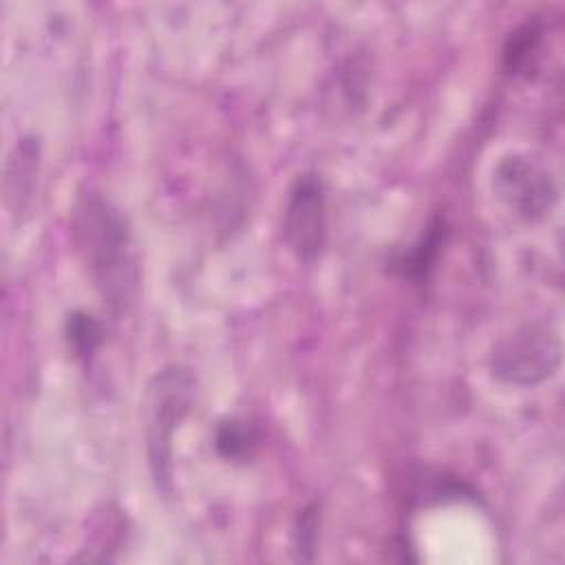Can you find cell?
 <instances>
[{
	"mask_svg": "<svg viewBox=\"0 0 565 565\" xmlns=\"http://www.w3.org/2000/svg\"><path fill=\"white\" fill-rule=\"evenodd\" d=\"M282 236L305 263L320 256L327 238V190L316 172H302L289 188L282 210Z\"/></svg>",
	"mask_w": 565,
	"mask_h": 565,
	"instance_id": "cell-5",
	"label": "cell"
},
{
	"mask_svg": "<svg viewBox=\"0 0 565 565\" xmlns=\"http://www.w3.org/2000/svg\"><path fill=\"white\" fill-rule=\"evenodd\" d=\"M448 227L444 216H433L422 236L404 252L397 254L393 267L413 282H424L435 269V263L439 258V252L446 243Z\"/></svg>",
	"mask_w": 565,
	"mask_h": 565,
	"instance_id": "cell-7",
	"label": "cell"
},
{
	"mask_svg": "<svg viewBox=\"0 0 565 565\" xmlns=\"http://www.w3.org/2000/svg\"><path fill=\"white\" fill-rule=\"evenodd\" d=\"M64 333H66V342H68L73 355L79 358V360L93 358L95 351L99 349L102 340H104L102 324L86 311L68 313L66 324H64Z\"/></svg>",
	"mask_w": 565,
	"mask_h": 565,
	"instance_id": "cell-10",
	"label": "cell"
},
{
	"mask_svg": "<svg viewBox=\"0 0 565 565\" xmlns=\"http://www.w3.org/2000/svg\"><path fill=\"white\" fill-rule=\"evenodd\" d=\"M541 44V24L536 20H527L516 26L503 49V62L510 73H527L532 57L536 55Z\"/></svg>",
	"mask_w": 565,
	"mask_h": 565,
	"instance_id": "cell-9",
	"label": "cell"
},
{
	"mask_svg": "<svg viewBox=\"0 0 565 565\" xmlns=\"http://www.w3.org/2000/svg\"><path fill=\"white\" fill-rule=\"evenodd\" d=\"M82 263L113 311H128L139 291V260L126 216L102 194L86 192L73 207Z\"/></svg>",
	"mask_w": 565,
	"mask_h": 565,
	"instance_id": "cell-1",
	"label": "cell"
},
{
	"mask_svg": "<svg viewBox=\"0 0 565 565\" xmlns=\"http://www.w3.org/2000/svg\"><path fill=\"white\" fill-rule=\"evenodd\" d=\"M214 448L227 461H249L258 448V433L249 422L227 417L214 430Z\"/></svg>",
	"mask_w": 565,
	"mask_h": 565,
	"instance_id": "cell-8",
	"label": "cell"
},
{
	"mask_svg": "<svg viewBox=\"0 0 565 565\" xmlns=\"http://www.w3.org/2000/svg\"><path fill=\"white\" fill-rule=\"evenodd\" d=\"M492 190L525 221L543 218L558 199L552 170L525 152H508L494 163Z\"/></svg>",
	"mask_w": 565,
	"mask_h": 565,
	"instance_id": "cell-4",
	"label": "cell"
},
{
	"mask_svg": "<svg viewBox=\"0 0 565 565\" xmlns=\"http://www.w3.org/2000/svg\"><path fill=\"white\" fill-rule=\"evenodd\" d=\"M318 516H316V508H307L298 521V530H296V552L298 558L302 561H311L313 558V550H316V539H318Z\"/></svg>",
	"mask_w": 565,
	"mask_h": 565,
	"instance_id": "cell-11",
	"label": "cell"
},
{
	"mask_svg": "<svg viewBox=\"0 0 565 565\" xmlns=\"http://www.w3.org/2000/svg\"><path fill=\"white\" fill-rule=\"evenodd\" d=\"M196 382L190 369L170 364L152 375L143 397V435L152 479L161 492L172 486V441L194 404Z\"/></svg>",
	"mask_w": 565,
	"mask_h": 565,
	"instance_id": "cell-2",
	"label": "cell"
},
{
	"mask_svg": "<svg viewBox=\"0 0 565 565\" xmlns=\"http://www.w3.org/2000/svg\"><path fill=\"white\" fill-rule=\"evenodd\" d=\"M40 168V148L33 139H20L9 157L7 163V179H4V194L7 205L13 214L26 210L33 196V188L38 181Z\"/></svg>",
	"mask_w": 565,
	"mask_h": 565,
	"instance_id": "cell-6",
	"label": "cell"
},
{
	"mask_svg": "<svg viewBox=\"0 0 565 565\" xmlns=\"http://www.w3.org/2000/svg\"><path fill=\"white\" fill-rule=\"evenodd\" d=\"M561 335L547 322H527L499 338L490 351L492 375L510 386H534L561 366Z\"/></svg>",
	"mask_w": 565,
	"mask_h": 565,
	"instance_id": "cell-3",
	"label": "cell"
}]
</instances>
